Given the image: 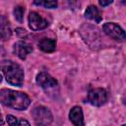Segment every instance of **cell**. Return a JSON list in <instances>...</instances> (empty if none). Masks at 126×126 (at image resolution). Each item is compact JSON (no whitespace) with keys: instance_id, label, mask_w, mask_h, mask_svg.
Masks as SVG:
<instances>
[{"instance_id":"4fadbf2b","label":"cell","mask_w":126,"mask_h":126,"mask_svg":"<svg viewBox=\"0 0 126 126\" xmlns=\"http://www.w3.org/2000/svg\"><path fill=\"white\" fill-rule=\"evenodd\" d=\"M38 47L43 52H53L56 49V41L51 38H41L38 41Z\"/></svg>"},{"instance_id":"5bb4252c","label":"cell","mask_w":126,"mask_h":126,"mask_svg":"<svg viewBox=\"0 0 126 126\" xmlns=\"http://www.w3.org/2000/svg\"><path fill=\"white\" fill-rule=\"evenodd\" d=\"M24 12H25V9H24V7L23 6H16L15 8H14V17H15V19L18 21V22H20V23H22L23 22V19H24Z\"/></svg>"},{"instance_id":"5b68a950","label":"cell","mask_w":126,"mask_h":126,"mask_svg":"<svg viewBox=\"0 0 126 126\" xmlns=\"http://www.w3.org/2000/svg\"><path fill=\"white\" fill-rule=\"evenodd\" d=\"M107 99H108V94L104 89L96 88V89H93L89 92L88 101L92 105L101 106L107 101Z\"/></svg>"},{"instance_id":"44dd1931","label":"cell","mask_w":126,"mask_h":126,"mask_svg":"<svg viewBox=\"0 0 126 126\" xmlns=\"http://www.w3.org/2000/svg\"><path fill=\"white\" fill-rule=\"evenodd\" d=\"M1 82H2V76L0 75V83H1Z\"/></svg>"},{"instance_id":"ba28073f","label":"cell","mask_w":126,"mask_h":126,"mask_svg":"<svg viewBox=\"0 0 126 126\" xmlns=\"http://www.w3.org/2000/svg\"><path fill=\"white\" fill-rule=\"evenodd\" d=\"M36 83L39 87H41L45 91L53 90L54 88L57 87V81L45 72H40L39 74H37Z\"/></svg>"},{"instance_id":"52a82bcc","label":"cell","mask_w":126,"mask_h":126,"mask_svg":"<svg viewBox=\"0 0 126 126\" xmlns=\"http://www.w3.org/2000/svg\"><path fill=\"white\" fill-rule=\"evenodd\" d=\"M48 22L36 12H31L29 14V26L32 31L44 30L48 27Z\"/></svg>"},{"instance_id":"d6986e66","label":"cell","mask_w":126,"mask_h":126,"mask_svg":"<svg viewBox=\"0 0 126 126\" xmlns=\"http://www.w3.org/2000/svg\"><path fill=\"white\" fill-rule=\"evenodd\" d=\"M18 126H31V125H30V123H29L26 119H21V120L19 121Z\"/></svg>"},{"instance_id":"9a60e30c","label":"cell","mask_w":126,"mask_h":126,"mask_svg":"<svg viewBox=\"0 0 126 126\" xmlns=\"http://www.w3.org/2000/svg\"><path fill=\"white\" fill-rule=\"evenodd\" d=\"M33 4L43 6V7L48 8V9H54V8L57 7V2L56 1H34Z\"/></svg>"},{"instance_id":"30bf717a","label":"cell","mask_w":126,"mask_h":126,"mask_svg":"<svg viewBox=\"0 0 126 126\" xmlns=\"http://www.w3.org/2000/svg\"><path fill=\"white\" fill-rule=\"evenodd\" d=\"M12 35V30L9 20L4 16L0 15V40L6 41Z\"/></svg>"},{"instance_id":"7c38bea8","label":"cell","mask_w":126,"mask_h":126,"mask_svg":"<svg viewBox=\"0 0 126 126\" xmlns=\"http://www.w3.org/2000/svg\"><path fill=\"white\" fill-rule=\"evenodd\" d=\"M85 17L89 20L94 21L95 23H100L102 20V16H101L99 10L94 5H91L87 8V10L85 12Z\"/></svg>"},{"instance_id":"6da1fadb","label":"cell","mask_w":126,"mask_h":126,"mask_svg":"<svg viewBox=\"0 0 126 126\" xmlns=\"http://www.w3.org/2000/svg\"><path fill=\"white\" fill-rule=\"evenodd\" d=\"M0 102L16 110H25L30 106L31 98L25 93L3 89L0 91Z\"/></svg>"},{"instance_id":"8992f818","label":"cell","mask_w":126,"mask_h":126,"mask_svg":"<svg viewBox=\"0 0 126 126\" xmlns=\"http://www.w3.org/2000/svg\"><path fill=\"white\" fill-rule=\"evenodd\" d=\"M102 31L110 38L118 41H123L125 39V32L123 29L115 23H105L102 26Z\"/></svg>"},{"instance_id":"277c9868","label":"cell","mask_w":126,"mask_h":126,"mask_svg":"<svg viewBox=\"0 0 126 126\" xmlns=\"http://www.w3.org/2000/svg\"><path fill=\"white\" fill-rule=\"evenodd\" d=\"M32 116L36 126H49L53 120L52 113L45 106H36L32 111Z\"/></svg>"},{"instance_id":"3957f363","label":"cell","mask_w":126,"mask_h":126,"mask_svg":"<svg viewBox=\"0 0 126 126\" xmlns=\"http://www.w3.org/2000/svg\"><path fill=\"white\" fill-rule=\"evenodd\" d=\"M81 36L84 41L92 49H99L101 47V36L99 30L90 24H84L80 29Z\"/></svg>"},{"instance_id":"7402d4cb","label":"cell","mask_w":126,"mask_h":126,"mask_svg":"<svg viewBox=\"0 0 126 126\" xmlns=\"http://www.w3.org/2000/svg\"><path fill=\"white\" fill-rule=\"evenodd\" d=\"M122 126H126V125H125V124H123V125H122Z\"/></svg>"},{"instance_id":"ffe728a7","label":"cell","mask_w":126,"mask_h":126,"mask_svg":"<svg viewBox=\"0 0 126 126\" xmlns=\"http://www.w3.org/2000/svg\"><path fill=\"white\" fill-rule=\"evenodd\" d=\"M4 124V120H3V118H2V114H1V112H0V126H2Z\"/></svg>"},{"instance_id":"7a4b0ae2","label":"cell","mask_w":126,"mask_h":126,"mask_svg":"<svg viewBox=\"0 0 126 126\" xmlns=\"http://www.w3.org/2000/svg\"><path fill=\"white\" fill-rule=\"evenodd\" d=\"M0 70L5 75L7 83L17 87L23 86L24 71L19 64L11 60H3L0 62Z\"/></svg>"},{"instance_id":"e0dca14e","label":"cell","mask_w":126,"mask_h":126,"mask_svg":"<svg viewBox=\"0 0 126 126\" xmlns=\"http://www.w3.org/2000/svg\"><path fill=\"white\" fill-rule=\"evenodd\" d=\"M16 32H17V34H18L20 37H24V36L27 35V31L24 30V29H21V28L16 29Z\"/></svg>"},{"instance_id":"9c48e42d","label":"cell","mask_w":126,"mask_h":126,"mask_svg":"<svg viewBox=\"0 0 126 126\" xmlns=\"http://www.w3.org/2000/svg\"><path fill=\"white\" fill-rule=\"evenodd\" d=\"M32 51V46L25 41H18L14 44V53L22 60L27 58V55Z\"/></svg>"},{"instance_id":"8fae6325","label":"cell","mask_w":126,"mask_h":126,"mask_svg":"<svg viewBox=\"0 0 126 126\" xmlns=\"http://www.w3.org/2000/svg\"><path fill=\"white\" fill-rule=\"evenodd\" d=\"M69 118H70V121L75 126H84L85 125L83 110L80 106H74L71 108L70 113H69Z\"/></svg>"},{"instance_id":"2e32d148","label":"cell","mask_w":126,"mask_h":126,"mask_svg":"<svg viewBox=\"0 0 126 126\" xmlns=\"http://www.w3.org/2000/svg\"><path fill=\"white\" fill-rule=\"evenodd\" d=\"M6 121H7V123H8L9 126H18V124H19V121L17 120V118L15 116L11 115V114L7 115Z\"/></svg>"},{"instance_id":"ac0fdd59","label":"cell","mask_w":126,"mask_h":126,"mask_svg":"<svg viewBox=\"0 0 126 126\" xmlns=\"http://www.w3.org/2000/svg\"><path fill=\"white\" fill-rule=\"evenodd\" d=\"M99 5L104 7V6H107V5H110L112 3V0H108V1H103V0H99Z\"/></svg>"}]
</instances>
